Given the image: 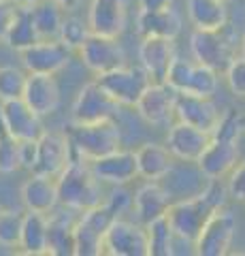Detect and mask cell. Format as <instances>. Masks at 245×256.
<instances>
[{"label": "cell", "mask_w": 245, "mask_h": 256, "mask_svg": "<svg viewBox=\"0 0 245 256\" xmlns=\"http://www.w3.org/2000/svg\"><path fill=\"white\" fill-rule=\"evenodd\" d=\"M218 105L213 102V96H196V94H177V120L186 124H192L205 132H216V128L222 122Z\"/></svg>", "instance_id": "15"}, {"label": "cell", "mask_w": 245, "mask_h": 256, "mask_svg": "<svg viewBox=\"0 0 245 256\" xmlns=\"http://www.w3.org/2000/svg\"><path fill=\"white\" fill-rule=\"evenodd\" d=\"M145 230H147V242H149V256H173L175 230H173L167 216L145 224Z\"/></svg>", "instance_id": "30"}, {"label": "cell", "mask_w": 245, "mask_h": 256, "mask_svg": "<svg viewBox=\"0 0 245 256\" xmlns=\"http://www.w3.org/2000/svg\"><path fill=\"white\" fill-rule=\"evenodd\" d=\"M96 82L105 88L122 107H134L141 96L145 94L147 88L154 84V79L141 64L139 66L124 64L120 68L96 75Z\"/></svg>", "instance_id": "3"}, {"label": "cell", "mask_w": 245, "mask_h": 256, "mask_svg": "<svg viewBox=\"0 0 245 256\" xmlns=\"http://www.w3.org/2000/svg\"><path fill=\"white\" fill-rule=\"evenodd\" d=\"M17 6H28V9H32V6H36V4H41L43 0H13Z\"/></svg>", "instance_id": "43"}, {"label": "cell", "mask_w": 245, "mask_h": 256, "mask_svg": "<svg viewBox=\"0 0 245 256\" xmlns=\"http://www.w3.org/2000/svg\"><path fill=\"white\" fill-rule=\"evenodd\" d=\"M100 184L102 182L94 175L88 160H73L58 178L60 205L77 214H83L100 205L105 201L100 192Z\"/></svg>", "instance_id": "1"}, {"label": "cell", "mask_w": 245, "mask_h": 256, "mask_svg": "<svg viewBox=\"0 0 245 256\" xmlns=\"http://www.w3.org/2000/svg\"><path fill=\"white\" fill-rule=\"evenodd\" d=\"M21 203L26 212L51 214L60 205L58 180L49 178V175L32 173L21 186Z\"/></svg>", "instance_id": "20"}, {"label": "cell", "mask_w": 245, "mask_h": 256, "mask_svg": "<svg viewBox=\"0 0 245 256\" xmlns=\"http://www.w3.org/2000/svg\"><path fill=\"white\" fill-rule=\"evenodd\" d=\"M134 154H137L139 162V178L143 180L160 182L175 166V156L171 154L167 146H160V143H143Z\"/></svg>", "instance_id": "26"}, {"label": "cell", "mask_w": 245, "mask_h": 256, "mask_svg": "<svg viewBox=\"0 0 245 256\" xmlns=\"http://www.w3.org/2000/svg\"><path fill=\"white\" fill-rule=\"evenodd\" d=\"M228 192L235 201L245 203V160L237 164L228 175Z\"/></svg>", "instance_id": "38"}, {"label": "cell", "mask_w": 245, "mask_h": 256, "mask_svg": "<svg viewBox=\"0 0 245 256\" xmlns=\"http://www.w3.org/2000/svg\"><path fill=\"white\" fill-rule=\"evenodd\" d=\"M171 192L167 188L160 186V182H154V180H147L143 186H139L137 192H134V214H137L139 222L149 224L162 216H167L169 207H171Z\"/></svg>", "instance_id": "22"}, {"label": "cell", "mask_w": 245, "mask_h": 256, "mask_svg": "<svg viewBox=\"0 0 245 256\" xmlns=\"http://www.w3.org/2000/svg\"><path fill=\"white\" fill-rule=\"evenodd\" d=\"M38 41H41V36H38L32 9H28V6H19L4 43L9 45L11 50H15V52H23L26 47L34 45Z\"/></svg>", "instance_id": "28"}, {"label": "cell", "mask_w": 245, "mask_h": 256, "mask_svg": "<svg viewBox=\"0 0 245 256\" xmlns=\"http://www.w3.org/2000/svg\"><path fill=\"white\" fill-rule=\"evenodd\" d=\"M177 94L169 84L154 82L134 105L139 118L149 126H169L177 118Z\"/></svg>", "instance_id": "9"}, {"label": "cell", "mask_w": 245, "mask_h": 256, "mask_svg": "<svg viewBox=\"0 0 245 256\" xmlns=\"http://www.w3.org/2000/svg\"><path fill=\"white\" fill-rule=\"evenodd\" d=\"M19 6L13 2V0H0V43L6 41V34L13 26V20L17 15Z\"/></svg>", "instance_id": "39"}, {"label": "cell", "mask_w": 245, "mask_h": 256, "mask_svg": "<svg viewBox=\"0 0 245 256\" xmlns=\"http://www.w3.org/2000/svg\"><path fill=\"white\" fill-rule=\"evenodd\" d=\"M181 28H184V20L175 4L156 11H139L137 15V32L141 36L177 38L181 34Z\"/></svg>", "instance_id": "23"}, {"label": "cell", "mask_w": 245, "mask_h": 256, "mask_svg": "<svg viewBox=\"0 0 245 256\" xmlns=\"http://www.w3.org/2000/svg\"><path fill=\"white\" fill-rule=\"evenodd\" d=\"M224 77H226V84L231 88V92L235 96H239V98H245V56L235 58L231 62Z\"/></svg>", "instance_id": "36"}, {"label": "cell", "mask_w": 245, "mask_h": 256, "mask_svg": "<svg viewBox=\"0 0 245 256\" xmlns=\"http://www.w3.org/2000/svg\"><path fill=\"white\" fill-rule=\"evenodd\" d=\"M90 164L94 175L102 184H111V186H126V184L139 178L137 154L130 150H117L109 156L92 160Z\"/></svg>", "instance_id": "17"}, {"label": "cell", "mask_w": 245, "mask_h": 256, "mask_svg": "<svg viewBox=\"0 0 245 256\" xmlns=\"http://www.w3.org/2000/svg\"><path fill=\"white\" fill-rule=\"evenodd\" d=\"M105 254L149 256V242L145 226L124 218H115L105 235Z\"/></svg>", "instance_id": "13"}, {"label": "cell", "mask_w": 245, "mask_h": 256, "mask_svg": "<svg viewBox=\"0 0 245 256\" xmlns=\"http://www.w3.org/2000/svg\"><path fill=\"white\" fill-rule=\"evenodd\" d=\"M224 2H231V0H224Z\"/></svg>", "instance_id": "46"}, {"label": "cell", "mask_w": 245, "mask_h": 256, "mask_svg": "<svg viewBox=\"0 0 245 256\" xmlns=\"http://www.w3.org/2000/svg\"><path fill=\"white\" fill-rule=\"evenodd\" d=\"M186 15L196 30H224L228 22L224 0H186Z\"/></svg>", "instance_id": "27"}, {"label": "cell", "mask_w": 245, "mask_h": 256, "mask_svg": "<svg viewBox=\"0 0 245 256\" xmlns=\"http://www.w3.org/2000/svg\"><path fill=\"white\" fill-rule=\"evenodd\" d=\"M190 52L196 62L224 75L231 62L237 58L231 43L226 41L222 30H192L190 34Z\"/></svg>", "instance_id": "7"}, {"label": "cell", "mask_w": 245, "mask_h": 256, "mask_svg": "<svg viewBox=\"0 0 245 256\" xmlns=\"http://www.w3.org/2000/svg\"><path fill=\"white\" fill-rule=\"evenodd\" d=\"M19 169H23L21 141L11 137V134H2V141H0V173L11 175Z\"/></svg>", "instance_id": "34"}, {"label": "cell", "mask_w": 245, "mask_h": 256, "mask_svg": "<svg viewBox=\"0 0 245 256\" xmlns=\"http://www.w3.org/2000/svg\"><path fill=\"white\" fill-rule=\"evenodd\" d=\"M38 141V139H36ZM36 141H21V150H23V169H28L32 173L34 164H36Z\"/></svg>", "instance_id": "40"}, {"label": "cell", "mask_w": 245, "mask_h": 256, "mask_svg": "<svg viewBox=\"0 0 245 256\" xmlns=\"http://www.w3.org/2000/svg\"><path fill=\"white\" fill-rule=\"evenodd\" d=\"M120 107V102L94 79L77 92L73 107H70V120H73V124L105 122V120H113Z\"/></svg>", "instance_id": "5"}, {"label": "cell", "mask_w": 245, "mask_h": 256, "mask_svg": "<svg viewBox=\"0 0 245 256\" xmlns=\"http://www.w3.org/2000/svg\"><path fill=\"white\" fill-rule=\"evenodd\" d=\"M73 162V146L66 130H45L36 141V164L32 173L60 178V173Z\"/></svg>", "instance_id": "6"}, {"label": "cell", "mask_w": 245, "mask_h": 256, "mask_svg": "<svg viewBox=\"0 0 245 256\" xmlns=\"http://www.w3.org/2000/svg\"><path fill=\"white\" fill-rule=\"evenodd\" d=\"M32 13H34V24L41 41L60 38V28H62V22H64V9L56 0H43L41 4L32 6Z\"/></svg>", "instance_id": "29"}, {"label": "cell", "mask_w": 245, "mask_h": 256, "mask_svg": "<svg viewBox=\"0 0 245 256\" xmlns=\"http://www.w3.org/2000/svg\"><path fill=\"white\" fill-rule=\"evenodd\" d=\"M28 84V73H23L19 66H0V102L23 98Z\"/></svg>", "instance_id": "32"}, {"label": "cell", "mask_w": 245, "mask_h": 256, "mask_svg": "<svg viewBox=\"0 0 245 256\" xmlns=\"http://www.w3.org/2000/svg\"><path fill=\"white\" fill-rule=\"evenodd\" d=\"M23 100L41 118L56 114L60 107V86L56 82V75H45V73H28L26 92Z\"/></svg>", "instance_id": "21"}, {"label": "cell", "mask_w": 245, "mask_h": 256, "mask_svg": "<svg viewBox=\"0 0 245 256\" xmlns=\"http://www.w3.org/2000/svg\"><path fill=\"white\" fill-rule=\"evenodd\" d=\"M237 162H239V141L213 137L196 164L207 180H222L231 175Z\"/></svg>", "instance_id": "18"}, {"label": "cell", "mask_w": 245, "mask_h": 256, "mask_svg": "<svg viewBox=\"0 0 245 256\" xmlns=\"http://www.w3.org/2000/svg\"><path fill=\"white\" fill-rule=\"evenodd\" d=\"M56 2H58V4H60L64 11H73L75 6H79V4L83 2V0H56Z\"/></svg>", "instance_id": "42"}, {"label": "cell", "mask_w": 245, "mask_h": 256, "mask_svg": "<svg viewBox=\"0 0 245 256\" xmlns=\"http://www.w3.org/2000/svg\"><path fill=\"white\" fill-rule=\"evenodd\" d=\"M117 216L102 201L100 205L83 212L75 224L77 256H100L105 254V235Z\"/></svg>", "instance_id": "4"}, {"label": "cell", "mask_w": 245, "mask_h": 256, "mask_svg": "<svg viewBox=\"0 0 245 256\" xmlns=\"http://www.w3.org/2000/svg\"><path fill=\"white\" fill-rule=\"evenodd\" d=\"M19 250L30 256L49 254V214H41V212L23 214Z\"/></svg>", "instance_id": "24"}, {"label": "cell", "mask_w": 245, "mask_h": 256, "mask_svg": "<svg viewBox=\"0 0 245 256\" xmlns=\"http://www.w3.org/2000/svg\"><path fill=\"white\" fill-rule=\"evenodd\" d=\"M70 54L73 50H68L60 38H53V41H38L26 47L23 52H19V60L28 73L58 75L68 66Z\"/></svg>", "instance_id": "12"}, {"label": "cell", "mask_w": 245, "mask_h": 256, "mask_svg": "<svg viewBox=\"0 0 245 256\" xmlns=\"http://www.w3.org/2000/svg\"><path fill=\"white\" fill-rule=\"evenodd\" d=\"M88 24L94 34L120 38L128 24L126 0H92L88 9Z\"/></svg>", "instance_id": "16"}, {"label": "cell", "mask_w": 245, "mask_h": 256, "mask_svg": "<svg viewBox=\"0 0 245 256\" xmlns=\"http://www.w3.org/2000/svg\"><path fill=\"white\" fill-rule=\"evenodd\" d=\"M75 224L77 218L73 216V210H68V207H64V212L53 210L49 214V254L53 256L77 254Z\"/></svg>", "instance_id": "25"}, {"label": "cell", "mask_w": 245, "mask_h": 256, "mask_svg": "<svg viewBox=\"0 0 245 256\" xmlns=\"http://www.w3.org/2000/svg\"><path fill=\"white\" fill-rule=\"evenodd\" d=\"M90 34H92V30H90L88 20L83 22L77 15H64V22H62V28H60V41L68 50L79 52V47L88 41Z\"/></svg>", "instance_id": "33"}, {"label": "cell", "mask_w": 245, "mask_h": 256, "mask_svg": "<svg viewBox=\"0 0 245 256\" xmlns=\"http://www.w3.org/2000/svg\"><path fill=\"white\" fill-rule=\"evenodd\" d=\"M243 56H245V34H243Z\"/></svg>", "instance_id": "44"}, {"label": "cell", "mask_w": 245, "mask_h": 256, "mask_svg": "<svg viewBox=\"0 0 245 256\" xmlns=\"http://www.w3.org/2000/svg\"><path fill=\"white\" fill-rule=\"evenodd\" d=\"M211 139H213L211 132H205L201 128L177 120L175 124L169 126L164 146L175 156V160H181V162H199L203 152L209 148Z\"/></svg>", "instance_id": "14"}, {"label": "cell", "mask_w": 245, "mask_h": 256, "mask_svg": "<svg viewBox=\"0 0 245 256\" xmlns=\"http://www.w3.org/2000/svg\"><path fill=\"white\" fill-rule=\"evenodd\" d=\"M175 0H139L141 11H156V9H164V6H171Z\"/></svg>", "instance_id": "41"}, {"label": "cell", "mask_w": 245, "mask_h": 256, "mask_svg": "<svg viewBox=\"0 0 245 256\" xmlns=\"http://www.w3.org/2000/svg\"><path fill=\"white\" fill-rule=\"evenodd\" d=\"M175 38L164 36H143L139 45V60L154 82H164L171 64L175 62Z\"/></svg>", "instance_id": "19"}, {"label": "cell", "mask_w": 245, "mask_h": 256, "mask_svg": "<svg viewBox=\"0 0 245 256\" xmlns=\"http://www.w3.org/2000/svg\"><path fill=\"white\" fill-rule=\"evenodd\" d=\"M2 134H4V132H2V130H0V141H2Z\"/></svg>", "instance_id": "45"}, {"label": "cell", "mask_w": 245, "mask_h": 256, "mask_svg": "<svg viewBox=\"0 0 245 256\" xmlns=\"http://www.w3.org/2000/svg\"><path fill=\"white\" fill-rule=\"evenodd\" d=\"M79 58H81L83 66L92 70L94 75H102L107 70L124 66L126 52L120 43V38L102 36V34H94L92 32L88 36V41L79 47Z\"/></svg>", "instance_id": "11"}, {"label": "cell", "mask_w": 245, "mask_h": 256, "mask_svg": "<svg viewBox=\"0 0 245 256\" xmlns=\"http://www.w3.org/2000/svg\"><path fill=\"white\" fill-rule=\"evenodd\" d=\"M66 132L73 146V160L92 162L122 150V132L113 120L94 124H70Z\"/></svg>", "instance_id": "2"}, {"label": "cell", "mask_w": 245, "mask_h": 256, "mask_svg": "<svg viewBox=\"0 0 245 256\" xmlns=\"http://www.w3.org/2000/svg\"><path fill=\"white\" fill-rule=\"evenodd\" d=\"M21 224H23V214L0 207V246L19 248Z\"/></svg>", "instance_id": "35"}, {"label": "cell", "mask_w": 245, "mask_h": 256, "mask_svg": "<svg viewBox=\"0 0 245 256\" xmlns=\"http://www.w3.org/2000/svg\"><path fill=\"white\" fill-rule=\"evenodd\" d=\"M218 86H220V73H216L213 68L205 66V64L194 60V66H192V73H190L186 92H181V94L213 96L218 92Z\"/></svg>", "instance_id": "31"}, {"label": "cell", "mask_w": 245, "mask_h": 256, "mask_svg": "<svg viewBox=\"0 0 245 256\" xmlns=\"http://www.w3.org/2000/svg\"><path fill=\"white\" fill-rule=\"evenodd\" d=\"M237 233V218L226 207L213 212L207 224L196 237V254L199 256H224L231 252Z\"/></svg>", "instance_id": "8"}, {"label": "cell", "mask_w": 245, "mask_h": 256, "mask_svg": "<svg viewBox=\"0 0 245 256\" xmlns=\"http://www.w3.org/2000/svg\"><path fill=\"white\" fill-rule=\"evenodd\" d=\"M0 130L19 141H36L45 132L41 116L23 98L0 102Z\"/></svg>", "instance_id": "10"}, {"label": "cell", "mask_w": 245, "mask_h": 256, "mask_svg": "<svg viewBox=\"0 0 245 256\" xmlns=\"http://www.w3.org/2000/svg\"><path fill=\"white\" fill-rule=\"evenodd\" d=\"M105 203L109 205V210H111L117 218L128 210V207H132L134 205V194H130V192H126L122 186H113V190H111V194H109L107 198H105Z\"/></svg>", "instance_id": "37"}]
</instances>
